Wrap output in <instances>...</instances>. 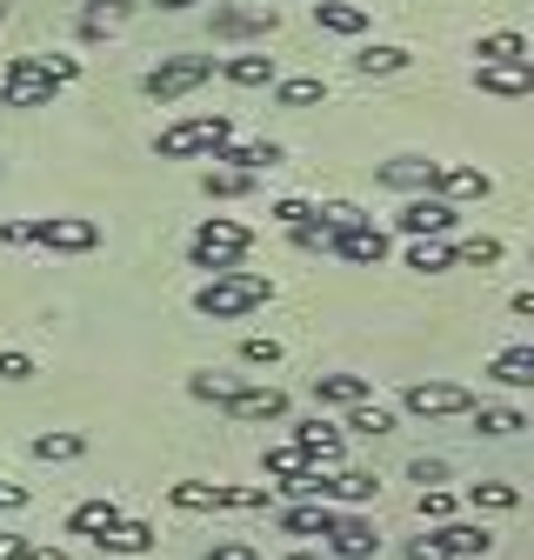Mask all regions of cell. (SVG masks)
<instances>
[{
    "label": "cell",
    "mask_w": 534,
    "mask_h": 560,
    "mask_svg": "<svg viewBox=\"0 0 534 560\" xmlns=\"http://www.w3.org/2000/svg\"><path fill=\"white\" fill-rule=\"evenodd\" d=\"M94 547H101V553H148V547H154V527H148V521H127V514H120L107 534H94Z\"/></svg>",
    "instance_id": "obj_22"
},
{
    "label": "cell",
    "mask_w": 534,
    "mask_h": 560,
    "mask_svg": "<svg viewBox=\"0 0 534 560\" xmlns=\"http://www.w3.org/2000/svg\"><path fill=\"white\" fill-rule=\"evenodd\" d=\"M260 8H275V0H260Z\"/></svg>",
    "instance_id": "obj_54"
},
{
    "label": "cell",
    "mask_w": 534,
    "mask_h": 560,
    "mask_svg": "<svg viewBox=\"0 0 534 560\" xmlns=\"http://www.w3.org/2000/svg\"><path fill=\"white\" fill-rule=\"evenodd\" d=\"M348 428H355V434H394V413L374 407V400H355V407H348Z\"/></svg>",
    "instance_id": "obj_38"
},
{
    "label": "cell",
    "mask_w": 534,
    "mask_h": 560,
    "mask_svg": "<svg viewBox=\"0 0 534 560\" xmlns=\"http://www.w3.org/2000/svg\"><path fill=\"white\" fill-rule=\"evenodd\" d=\"M88 454V434L60 428V434H34V460H81Z\"/></svg>",
    "instance_id": "obj_32"
},
{
    "label": "cell",
    "mask_w": 534,
    "mask_h": 560,
    "mask_svg": "<svg viewBox=\"0 0 534 560\" xmlns=\"http://www.w3.org/2000/svg\"><path fill=\"white\" fill-rule=\"evenodd\" d=\"M387 187H400V194H434V161H415V154H400V161H381L374 167Z\"/></svg>",
    "instance_id": "obj_19"
},
{
    "label": "cell",
    "mask_w": 534,
    "mask_h": 560,
    "mask_svg": "<svg viewBox=\"0 0 534 560\" xmlns=\"http://www.w3.org/2000/svg\"><path fill=\"white\" fill-rule=\"evenodd\" d=\"M275 221L281 228H301V221H314V207L307 200H275Z\"/></svg>",
    "instance_id": "obj_46"
},
{
    "label": "cell",
    "mask_w": 534,
    "mask_h": 560,
    "mask_svg": "<svg viewBox=\"0 0 534 560\" xmlns=\"http://www.w3.org/2000/svg\"><path fill=\"white\" fill-rule=\"evenodd\" d=\"M200 187H208V200H241V194H254V174H241V167H208V174H200Z\"/></svg>",
    "instance_id": "obj_33"
},
{
    "label": "cell",
    "mask_w": 534,
    "mask_h": 560,
    "mask_svg": "<svg viewBox=\"0 0 534 560\" xmlns=\"http://www.w3.org/2000/svg\"><path fill=\"white\" fill-rule=\"evenodd\" d=\"M27 508V487L21 480H0V514H21Z\"/></svg>",
    "instance_id": "obj_47"
},
{
    "label": "cell",
    "mask_w": 534,
    "mask_h": 560,
    "mask_svg": "<svg viewBox=\"0 0 534 560\" xmlns=\"http://www.w3.org/2000/svg\"><path fill=\"white\" fill-rule=\"evenodd\" d=\"M467 413H475V434H488V441H508V434L527 428L521 407H467Z\"/></svg>",
    "instance_id": "obj_29"
},
{
    "label": "cell",
    "mask_w": 534,
    "mask_h": 560,
    "mask_svg": "<svg viewBox=\"0 0 534 560\" xmlns=\"http://www.w3.org/2000/svg\"><path fill=\"white\" fill-rule=\"evenodd\" d=\"M448 254H454V267H495V260H501V241H495V234H467V241L448 247Z\"/></svg>",
    "instance_id": "obj_36"
},
{
    "label": "cell",
    "mask_w": 534,
    "mask_h": 560,
    "mask_svg": "<svg viewBox=\"0 0 534 560\" xmlns=\"http://www.w3.org/2000/svg\"><path fill=\"white\" fill-rule=\"evenodd\" d=\"M114 521H120V508H114V501H81L74 514H67V534H88V540H94V534H107Z\"/></svg>",
    "instance_id": "obj_30"
},
{
    "label": "cell",
    "mask_w": 534,
    "mask_h": 560,
    "mask_svg": "<svg viewBox=\"0 0 534 560\" xmlns=\"http://www.w3.org/2000/svg\"><path fill=\"white\" fill-rule=\"evenodd\" d=\"M275 521H281V534L307 540V534H327V527H334V501H288Z\"/></svg>",
    "instance_id": "obj_15"
},
{
    "label": "cell",
    "mask_w": 534,
    "mask_h": 560,
    "mask_svg": "<svg viewBox=\"0 0 534 560\" xmlns=\"http://www.w3.org/2000/svg\"><path fill=\"white\" fill-rule=\"evenodd\" d=\"M154 8H167V14H174V8H194V0H154Z\"/></svg>",
    "instance_id": "obj_52"
},
{
    "label": "cell",
    "mask_w": 534,
    "mask_h": 560,
    "mask_svg": "<svg viewBox=\"0 0 534 560\" xmlns=\"http://www.w3.org/2000/svg\"><path fill=\"white\" fill-rule=\"evenodd\" d=\"M167 501H174L181 514H214V508H228V487H221V480H174Z\"/></svg>",
    "instance_id": "obj_18"
},
{
    "label": "cell",
    "mask_w": 534,
    "mask_h": 560,
    "mask_svg": "<svg viewBox=\"0 0 534 560\" xmlns=\"http://www.w3.org/2000/svg\"><path fill=\"white\" fill-rule=\"evenodd\" d=\"M400 407H408L415 420H454L475 407V394H467L461 381H415L408 394H400Z\"/></svg>",
    "instance_id": "obj_8"
},
{
    "label": "cell",
    "mask_w": 534,
    "mask_h": 560,
    "mask_svg": "<svg viewBox=\"0 0 534 560\" xmlns=\"http://www.w3.org/2000/svg\"><path fill=\"white\" fill-rule=\"evenodd\" d=\"M267 294H275V280H267V273L228 267V273H214V280H200V294H194V314H208V320H241V314L267 307Z\"/></svg>",
    "instance_id": "obj_2"
},
{
    "label": "cell",
    "mask_w": 534,
    "mask_h": 560,
    "mask_svg": "<svg viewBox=\"0 0 534 560\" xmlns=\"http://www.w3.org/2000/svg\"><path fill=\"white\" fill-rule=\"evenodd\" d=\"M408 267H421V273H448L454 254H448V241H415V247H408Z\"/></svg>",
    "instance_id": "obj_39"
},
{
    "label": "cell",
    "mask_w": 534,
    "mask_h": 560,
    "mask_svg": "<svg viewBox=\"0 0 534 560\" xmlns=\"http://www.w3.org/2000/svg\"><path fill=\"white\" fill-rule=\"evenodd\" d=\"M254 247V234L241 228V221H228V214H208L194 228V241H187V254H194V267H208V273H228V267H241V254Z\"/></svg>",
    "instance_id": "obj_4"
},
{
    "label": "cell",
    "mask_w": 534,
    "mask_h": 560,
    "mask_svg": "<svg viewBox=\"0 0 534 560\" xmlns=\"http://www.w3.org/2000/svg\"><path fill=\"white\" fill-rule=\"evenodd\" d=\"M475 60H534V47H527L514 27H501V34H481V40H475Z\"/></svg>",
    "instance_id": "obj_31"
},
{
    "label": "cell",
    "mask_w": 534,
    "mask_h": 560,
    "mask_svg": "<svg viewBox=\"0 0 534 560\" xmlns=\"http://www.w3.org/2000/svg\"><path fill=\"white\" fill-rule=\"evenodd\" d=\"M327 101V81L321 74H301V81H275V107H314Z\"/></svg>",
    "instance_id": "obj_34"
},
{
    "label": "cell",
    "mask_w": 534,
    "mask_h": 560,
    "mask_svg": "<svg viewBox=\"0 0 534 560\" xmlns=\"http://www.w3.org/2000/svg\"><path fill=\"white\" fill-rule=\"evenodd\" d=\"M127 14H134V0H88V8H81V34L101 40V34H114Z\"/></svg>",
    "instance_id": "obj_26"
},
{
    "label": "cell",
    "mask_w": 534,
    "mask_h": 560,
    "mask_svg": "<svg viewBox=\"0 0 534 560\" xmlns=\"http://www.w3.org/2000/svg\"><path fill=\"white\" fill-rule=\"evenodd\" d=\"M0 560H27V540L21 534H0Z\"/></svg>",
    "instance_id": "obj_50"
},
{
    "label": "cell",
    "mask_w": 534,
    "mask_h": 560,
    "mask_svg": "<svg viewBox=\"0 0 534 560\" xmlns=\"http://www.w3.org/2000/svg\"><path fill=\"white\" fill-rule=\"evenodd\" d=\"M294 447H301L314 467H334V460H341V428H327V420H301V428H294Z\"/></svg>",
    "instance_id": "obj_17"
},
{
    "label": "cell",
    "mask_w": 534,
    "mask_h": 560,
    "mask_svg": "<svg viewBox=\"0 0 534 560\" xmlns=\"http://www.w3.org/2000/svg\"><path fill=\"white\" fill-rule=\"evenodd\" d=\"M0 381H34V354L8 347V354H0Z\"/></svg>",
    "instance_id": "obj_44"
},
{
    "label": "cell",
    "mask_w": 534,
    "mask_h": 560,
    "mask_svg": "<svg viewBox=\"0 0 534 560\" xmlns=\"http://www.w3.org/2000/svg\"><path fill=\"white\" fill-rule=\"evenodd\" d=\"M0 14H8V8H0Z\"/></svg>",
    "instance_id": "obj_55"
},
{
    "label": "cell",
    "mask_w": 534,
    "mask_h": 560,
    "mask_svg": "<svg viewBox=\"0 0 534 560\" xmlns=\"http://www.w3.org/2000/svg\"><path fill=\"white\" fill-rule=\"evenodd\" d=\"M408 560H454V553H448L441 534H415V540H408Z\"/></svg>",
    "instance_id": "obj_45"
},
{
    "label": "cell",
    "mask_w": 534,
    "mask_h": 560,
    "mask_svg": "<svg viewBox=\"0 0 534 560\" xmlns=\"http://www.w3.org/2000/svg\"><path fill=\"white\" fill-rule=\"evenodd\" d=\"M467 501H475V514H514V508H521V487H508V480H475V487H467Z\"/></svg>",
    "instance_id": "obj_28"
},
{
    "label": "cell",
    "mask_w": 534,
    "mask_h": 560,
    "mask_svg": "<svg viewBox=\"0 0 534 560\" xmlns=\"http://www.w3.org/2000/svg\"><path fill=\"white\" fill-rule=\"evenodd\" d=\"M260 467H267V474H275V480H294V474H307L314 460H307V454H301V447L288 441V447H267V454H260Z\"/></svg>",
    "instance_id": "obj_37"
},
{
    "label": "cell",
    "mask_w": 534,
    "mask_h": 560,
    "mask_svg": "<svg viewBox=\"0 0 534 560\" xmlns=\"http://www.w3.org/2000/svg\"><path fill=\"white\" fill-rule=\"evenodd\" d=\"M441 540L448 553H495V534L481 521H441Z\"/></svg>",
    "instance_id": "obj_27"
},
{
    "label": "cell",
    "mask_w": 534,
    "mask_h": 560,
    "mask_svg": "<svg viewBox=\"0 0 534 560\" xmlns=\"http://www.w3.org/2000/svg\"><path fill=\"white\" fill-rule=\"evenodd\" d=\"M434 194L441 200H488L495 180L481 167H461V161H434Z\"/></svg>",
    "instance_id": "obj_12"
},
{
    "label": "cell",
    "mask_w": 534,
    "mask_h": 560,
    "mask_svg": "<svg viewBox=\"0 0 534 560\" xmlns=\"http://www.w3.org/2000/svg\"><path fill=\"white\" fill-rule=\"evenodd\" d=\"M221 407H228L234 420H281V413H288V394H281V387H234Z\"/></svg>",
    "instance_id": "obj_14"
},
{
    "label": "cell",
    "mask_w": 534,
    "mask_h": 560,
    "mask_svg": "<svg viewBox=\"0 0 534 560\" xmlns=\"http://www.w3.org/2000/svg\"><path fill=\"white\" fill-rule=\"evenodd\" d=\"M221 81H234V88H275V54H228L221 60Z\"/></svg>",
    "instance_id": "obj_21"
},
{
    "label": "cell",
    "mask_w": 534,
    "mask_h": 560,
    "mask_svg": "<svg viewBox=\"0 0 534 560\" xmlns=\"http://www.w3.org/2000/svg\"><path fill=\"white\" fill-rule=\"evenodd\" d=\"M200 81H214V54H167L161 67H148V74H141V94L167 107V101L194 94Z\"/></svg>",
    "instance_id": "obj_5"
},
{
    "label": "cell",
    "mask_w": 534,
    "mask_h": 560,
    "mask_svg": "<svg viewBox=\"0 0 534 560\" xmlns=\"http://www.w3.org/2000/svg\"><path fill=\"white\" fill-rule=\"evenodd\" d=\"M327 254H341V260H361V267H381L387 260V234L368 221V228H341V234H327Z\"/></svg>",
    "instance_id": "obj_13"
},
{
    "label": "cell",
    "mask_w": 534,
    "mask_h": 560,
    "mask_svg": "<svg viewBox=\"0 0 534 560\" xmlns=\"http://www.w3.org/2000/svg\"><path fill=\"white\" fill-rule=\"evenodd\" d=\"M394 228L408 234V241H448V234L461 228V214H454V200H441V194H415V200L394 214Z\"/></svg>",
    "instance_id": "obj_6"
},
{
    "label": "cell",
    "mask_w": 534,
    "mask_h": 560,
    "mask_svg": "<svg viewBox=\"0 0 534 560\" xmlns=\"http://www.w3.org/2000/svg\"><path fill=\"white\" fill-rule=\"evenodd\" d=\"M475 88L501 94V101H527L534 94V60H475Z\"/></svg>",
    "instance_id": "obj_9"
},
{
    "label": "cell",
    "mask_w": 534,
    "mask_h": 560,
    "mask_svg": "<svg viewBox=\"0 0 534 560\" xmlns=\"http://www.w3.org/2000/svg\"><path fill=\"white\" fill-rule=\"evenodd\" d=\"M81 81V60L74 54H21L8 67V81H0V107H47L54 88Z\"/></svg>",
    "instance_id": "obj_1"
},
{
    "label": "cell",
    "mask_w": 534,
    "mask_h": 560,
    "mask_svg": "<svg viewBox=\"0 0 534 560\" xmlns=\"http://www.w3.org/2000/svg\"><path fill=\"white\" fill-rule=\"evenodd\" d=\"M27 560H67V547H54V540H47V547H27Z\"/></svg>",
    "instance_id": "obj_51"
},
{
    "label": "cell",
    "mask_w": 534,
    "mask_h": 560,
    "mask_svg": "<svg viewBox=\"0 0 534 560\" xmlns=\"http://www.w3.org/2000/svg\"><path fill=\"white\" fill-rule=\"evenodd\" d=\"M27 241L34 247H54V254H94L101 247V228L81 221V214H40V221H27Z\"/></svg>",
    "instance_id": "obj_7"
},
{
    "label": "cell",
    "mask_w": 534,
    "mask_h": 560,
    "mask_svg": "<svg viewBox=\"0 0 534 560\" xmlns=\"http://www.w3.org/2000/svg\"><path fill=\"white\" fill-rule=\"evenodd\" d=\"M408 474H415V480H421V487H441V480H448V467H441V460H415V467H408Z\"/></svg>",
    "instance_id": "obj_49"
},
{
    "label": "cell",
    "mask_w": 534,
    "mask_h": 560,
    "mask_svg": "<svg viewBox=\"0 0 534 560\" xmlns=\"http://www.w3.org/2000/svg\"><path fill=\"white\" fill-rule=\"evenodd\" d=\"M208 560H260L247 540H221V547H208Z\"/></svg>",
    "instance_id": "obj_48"
},
{
    "label": "cell",
    "mask_w": 534,
    "mask_h": 560,
    "mask_svg": "<svg viewBox=\"0 0 534 560\" xmlns=\"http://www.w3.org/2000/svg\"><path fill=\"white\" fill-rule=\"evenodd\" d=\"M288 560H314V553H288Z\"/></svg>",
    "instance_id": "obj_53"
},
{
    "label": "cell",
    "mask_w": 534,
    "mask_h": 560,
    "mask_svg": "<svg viewBox=\"0 0 534 560\" xmlns=\"http://www.w3.org/2000/svg\"><path fill=\"white\" fill-rule=\"evenodd\" d=\"M415 508H421V521H448L454 514V494H448V487H421Z\"/></svg>",
    "instance_id": "obj_43"
},
{
    "label": "cell",
    "mask_w": 534,
    "mask_h": 560,
    "mask_svg": "<svg viewBox=\"0 0 534 560\" xmlns=\"http://www.w3.org/2000/svg\"><path fill=\"white\" fill-rule=\"evenodd\" d=\"M241 361H247V368H275V361H281V340L247 334V340H241Z\"/></svg>",
    "instance_id": "obj_41"
},
{
    "label": "cell",
    "mask_w": 534,
    "mask_h": 560,
    "mask_svg": "<svg viewBox=\"0 0 534 560\" xmlns=\"http://www.w3.org/2000/svg\"><path fill=\"white\" fill-rule=\"evenodd\" d=\"M355 67H361L368 81H374V74H400V67H408V47H387V40H381V47H361Z\"/></svg>",
    "instance_id": "obj_35"
},
{
    "label": "cell",
    "mask_w": 534,
    "mask_h": 560,
    "mask_svg": "<svg viewBox=\"0 0 534 560\" xmlns=\"http://www.w3.org/2000/svg\"><path fill=\"white\" fill-rule=\"evenodd\" d=\"M214 161H228L241 174H267V167H281V148H275V140H228Z\"/></svg>",
    "instance_id": "obj_20"
},
{
    "label": "cell",
    "mask_w": 534,
    "mask_h": 560,
    "mask_svg": "<svg viewBox=\"0 0 534 560\" xmlns=\"http://www.w3.org/2000/svg\"><path fill=\"white\" fill-rule=\"evenodd\" d=\"M314 21L327 34H368V8H355V0H314Z\"/></svg>",
    "instance_id": "obj_25"
},
{
    "label": "cell",
    "mask_w": 534,
    "mask_h": 560,
    "mask_svg": "<svg viewBox=\"0 0 534 560\" xmlns=\"http://www.w3.org/2000/svg\"><path fill=\"white\" fill-rule=\"evenodd\" d=\"M234 140V120L228 114H187V120H174V127H161V140H154V154L161 161H194V154H221Z\"/></svg>",
    "instance_id": "obj_3"
},
{
    "label": "cell",
    "mask_w": 534,
    "mask_h": 560,
    "mask_svg": "<svg viewBox=\"0 0 534 560\" xmlns=\"http://www.w3.org/2000/svg\"><path fill=\"white\" fill-rule=\"evenodd\" d=\"M228 508L260 514V508H275V487H228Z\"/></svg>",
    "instance_id": "obj_42"
},
{
    "label": "cell",
    "mask_w": 534,
    "mask_h": 560,
    "mask_svg": "<svg viewBox=\"0 0 534 560\" xmlns=\"http://www.w3.org/2000/svg\"><path fill=\"white\" fill-rule=\"evenodd\" d=\"M275 27H281V14L260 8V0L254 8H214V40H267Z\"/></svg>",
    "instance_id": "obj_10"
},
{
    "label": "cell",
    "mask_w": 534,
    "mask_h": 560,
    "mask_svg": "<svg viewBox=\"0 0 534 560\" xmlns=\"http://www.w3.org/2000/svg\"><path fill=\"white\" fill-rule=\"evenodd\" d=\"M234 387H241L234 374H187V394H194V400H228Z\"/></svg>",
    "instance_id": "obj_40"
},
{
    "label": "cell",
    "mask_w": 534,
    "mask_h": 560,
    "mask_svg": "<svg viewBox=\"0 0 534 560\" xmlns=\"http://www.w3.org/2000/svg\"><path fill=\"white\" fill-rule=\"evenodd\" d=\"M488 381H501V387H534V347H501V354L488 361Z\"/></svg>",
    "instance_id": "obj_24"
},
{
    "label": "cell",
    "mask_w": 534,
    "mask_h": 560,
    "mask_svg": "<svg viewBox=\"0 0 534 560\" xmlns=\"http://www.w3.org/2000/svg\"><path fill=\"white\" fill-rule=\"evenodd\" d=\"M341 560H374L381 553V534H374V521H361V514H334V527L321 534Z\"/></svg>",
    "instance_id": "obj_11"
},
{
    "label": "cell",
    "mask_w": 534,
    "mask_h": 560,
    "mask_svg": "<svg viewBox=\"0 0 534 560\" xmlns=\"http://www.w3.org/2000/svg\"><path fill=\"white\" fill-rule=\"evenodd\" d=\"M374 494H381V480H374L368 467H341V474H327V501L361 508V501H374Z\"/></svg>",
    "instance_id": "obj_23"
},
{
    "label": "cell",
    "mask_w": 534,
    "mask_h": 560,
    "mask_svg": "<svg viewBox=\"0 0 534 560\" xmlns=\"http://www.w3.org/2000/svg\"><path fill=\"white\" fill-rule=\"evenodd\" d=\"M314 400L321 407H355V400H374V381L368 374H314Z\"/></svg>",
    "instance_id": "obj_16"
}]
</instances>
